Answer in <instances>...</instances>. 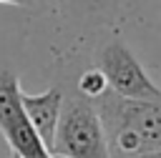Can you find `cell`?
Listing matches in <instances>:
<instances>
[{
  "label": "cell",
  "mask_w": 161,
  "mask_h": 158,
  "mask_svg": "<svg viewBox=\"0 0 161 158\" xmlns=\"http://www.w3.org/2000/svg\"><path fill=\"white\" fill-rule=\"evenodd\" d=\"M111 158H136L161 148V98L156 100H131L111 90L93 100Z\"/></svg>",
  "instance_id": "1"
},
{
  "label": "cell",
  "mask_w": 161,
  "mask_h": 158,
  "mask_svg": "<svg viewBox=\"0 0 161 158\" xmlns=\"http://www.w3.org/2000/svg\"><path fill=\"white\" fill-rule=\"evenodd\" d=\"M53 158H111L106 130L93 100L73 95L63 100L53 148Z\"/></svg>",
  "instance_id": "2"
},
{
  "label": "cell",
  "mask_w": 161,
  "mask_h": 158,
  "mask_svg": "<svg viewBox=\"0 0 161 158\" xmlns=\"http://www.w3.org/2000/svg\"><path fill=\"white\" fill-rule=\"evenodd\" d=\"M98 70L106 78L111 93L131 100H156L161 98V88L143 70L141 60L123 40H111L98 50Z\"/></svg>",
  "instance_id": "3"
},
{
  "label": "cell",
  "mask_w": 161,
  "mask_h": 158,
  "mask_svg": "<svg viewBox=\"0 0 161 158\" xmlns=\"http://www.w3.org/2000/svg\"><path fill=\"white\" fill-rule=\"evenodd\" d=\"M20 83L13 70L0 65V133L13 148L15 158H53L40 138L35 135L23 103H20Z\"/></svg>",
  "instance_id": "4"
},
{
  "label": "cell",
  "mask_w": 161,
  "mask_h": 158,
  "mask_svg": "<svg viewBox=\"0 0 161 158\" xmlns=\"http://www.w3.org/2000/svg\"><path fill=\"white\" fill-rule=\"evenodd\" d=\"M23 110L35 130V135L40 138V143L45 145V150L50 153L53 148V138H55V128H58V118H60V108H63V93L60 88H48L43 93H23L20 95Z\"/></svg>",
  "instance_id": "5"
},
{
  "label": "cell",
  "mask_w": 161,
  "mask_h": 158,
  "mask_svg": "<svg viewBox=\"0 0 161 158\" xmlns=\"http://www.w3.org/2000/svg\"><path fill=\"white\" fill-rule=\"evenodd\" d=\"M68 5L78 15H83V18H91V20H111L113 13H116L118 0H68Z\"/></svg>",
  "instance_id": "6"
},
{
  "label": "cell",
  "mask_w": 161,
  "mask_h": 158,
  "mask_svg": "<svg viewBox=\"0 0 161 158\" xmlns=\"http://www.w3.org/2000/svg\"><path fill=\"white\" fill-rule=\"evenodd\" d=\"M106 90H108V85H106V78H103V73L98 68H88L86 73H80V78H78V95H83L88 100H96Z\"/></svg>",
  "instance_id": "7"
},
{
  "label": "cell",
  "mask_w": 161,
  "mask_h": 158,
  "mask_svg": "<svg viewBox=\"0 0 161 158\" xmlns=\"http://www.w3.org/2000/svg\"><path fill=\"white\" fill-rule=\"evenodd\" d=\"M0 5H13V8H30L33 0H0Z\"/></svg>",
  "instance_id": "8"
},
{
  "label": "cell",
  "mask_w": 161,
  "mask_h": 158,
  "mask_svg": "<svg viewBox=\"0 0 161 158\" xmlns=\"http://www.w3.org/2000/svg\"><path fill=\"white\" fill-rule=\"evenodd\" d=\"M136 158H161V148H158V150H151V153H141V155H136Z\"/></svg>",
  "instance_id": "9"
}]
</instances>
